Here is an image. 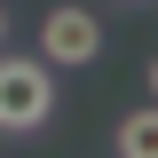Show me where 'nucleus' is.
Listing matches in <instances>:
<instances>
[{
    "label": "nucleus",
    "mask_w": 158,
    "mask_h": 158,
    "mask_svg": "<svg viewBox=\"0 0 158 158\" xmlns=\"http://www.w3.org/2000/svg\"><path fill=\"white\" fill-rule=\"evenodd\" d=\"M56 111V63L48 56H0V135H32Z\"/></svg>",
    "instance_id": "nucleus-1"
},
{
    "label": "nucleus",
    "mask_w": 158,
    "mask_h": 158,
    "mask_svg": "<svg viewBox=\"0 0 158 158\" xmlns=\"http://www.w3.org/2000/svg\"><path fill=\"white\" fill-rule=\"evenodd\" d=\"M40 56L48 63H95L103 56V24L87 8H56V16L40 24Z\"/></svg>",
    "instance_id": "nucleus-2"
},
{
    "label": "nucleus",
    "mask_w": 158,
    "mask_h": 158,
    "mask_svg": "<svg viewBox=\"0 0 158 158\" xmlns=\"http://www.w3.org/2000/svg\"><path fill=\"white\" fill-rule=\"evenodd\" d=\"M158 150V111H127V127H118V158H150Z\"/></svg>",
    "instance_id": "nucleus-3"
},
{
    "label": "nucleus",
    "mask_w": 158,
    "mask_h": 158,
    "mask_svg": "<svg viewBox=\"0 0 158 158\" xmlns=\"http://www.w3.org/2000/svg\"><path fill=\"white\" fill-rule=\"evenodd\" d=\"M0 40H8V8H0Z\"/></svg>",
    "instance_id": "nucleus-4"
}]
</instances>
